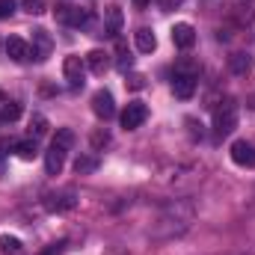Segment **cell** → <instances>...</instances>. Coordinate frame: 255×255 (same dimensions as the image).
<instances>
[{
	"label": "cell",
	"instance_id": "obj_20",
	"mask_svg": "<svg viewBox=\"0 0 255 255\" xmlns=\"http://www.w3.org/2000/svg\"><path fill=\"white\" fill-rule=\"evenodd\" d=\"M0 250L6 255H18L21 253V241H18L15 235H3V238H0Z\"/></svg>",
	"mask_w": 255,
	"mask_h": 255
},
{
	"label": "cell",
	"instance_id": "obj_19",
	"mask_svg": "<svg viewBox=\"0 0 255 255\" xmlns=\"http://www.w3.org/2000/svg\"><path fill=\"white\" fill-rule=\"evenodd\" d=\"M98 169V157L95 154H80L77 160H74V172L77 175H89V172H95Z\"/></svg>",
	"mask_w": 255,
	"mask_h": 255
},
{
	"label": "cell",
	"instance_id": "obj_24",
	"mask_svg": "<svg viewBox=\"0 0 255 255\" xmlns=\"http://www.w3.org/2000/svg\"><path fill=\"white\" fill-rule=\"evenodd\" d=\"M21 6H24L30 15H42V12H45V0H24Z\"/></svg>",
	"mask_w": 255,
	"mask_h": 255
},
{
	"label": "cell",
	"instance_id": "obj_31",
	"mask_svg": "<svg viewBox=\"0 0 255 255\" xmlns=\"http://www.w3.org/2000/svg\"><path fill=\"white\" fill-rule=\"evenodd\" d=\"M133 3H136V6H139V9H142V6H148V3H151V0H133Z\"/></svg>",
	"mask_w": 255,
	"mask_h": 255
},
{
	"label": "cell",
	"instance_id": "obj_23",
	"mask_svg": "<svg viewBox=\"0 0 255 255\" xmlns=\"http://www.w3.org/2000/svg\"><path fill=\"white\" fill-rule=\"evenodd\" d=\"M54 142H57V145H63V148H71V142H74L71 128H60V130H57V136H54Z\"/></svg>",
	"mask_w": 255,
	"mask_h": 255
},
{
	"label": "cell",
	"instance_id": "obj_10",
	"mask_svg": "<svg viewBox=\"0 0 255 255\" xmlns=\"http://www.w3.org/2000/svg\"><path fill=\"white\" fill-rule=\"evenodd\" d=\"M77 205V196L71 190H65V193H51L48 199H45V208L48 211H54V214H63V211H71Z\"/></svg>",
	"mask_w": 255,
	"mask_h": 255
},
{
	"label": "cell",
	"instance_id": "obj_5",
	"mask_svg": "<svg viewBox=\"0 0 255 255\" xmlns=\"http://www.w3.org/2000/svg\"><path fill=\"white\" fill-rule=\"evenodd\" d=\"M92 113H95L101 122H107V119L116 116V104H113V95H110L107 89H98V92L92 95Z\"/></svg>",
	"mask_w": 255,
	"mask_h": 255
},
{
	"label": "cell",
	"instance_id": "obj_28",
	"mask_svg": "<svg viewBox=\"0 0 255 255\" xmlns=\"http://www.w3.org/2000/svg\"><path fill=\"white\" fill-rule=\"evenodd\" d=\"M125 83L130 86V89H142V86H145V77H142V74H130Z\"/></svg>",
	"mask_w": 255,
	"mask_h": 255
},
{
	"label": "cell",
	"instance_id": "obj_9",
	"mask_svg": "<svg viewBox=\"0 0 255 255\" xmlns=\"http://www.w3.org/2000/svg\"><path fill=\"white\" fill-rule=\"evenodd\" d=\"M172 42H175V48L190 51L193 45H196V30H193V24H187V21H178V24L172 27Z\"/></svg>",
	"mask_w": 255,
	"mask_h": 255
},
{
	"label": "cell",
	"instance_id": "obj_27",
	"mask_svg": "<svg viewBox=\"0 0 255 255\" xmlns=\"http://www.w3.org/2000/svg\"><path fill=\"white\" fill-rule=\"evenodd\" d=\"M15 12V0H0V18H9Z\"/></svg>",
	"mask_w": 255,
	"mask_h": 255
},
{
	"label": "cell",
	"instance_id": "obj_8",
	"mask_svg": "<svg viewBox=\"0 0 255 255\" xmlns=\"http://www.w3.org/2000/svg\"><path fill=\"white\" fill-rule=\"evenodd\" d=\"M65 154H68V148L57 145V142H51V148L45 151V169H48V175H60V172H63Z\"/></svg>",
	"mask_w": 255,
	"mask_h": 255
},
{
	"label": "cell",
	"instance_id": "obj_3",
	"mask_svg": "<svg viewBox=\"0 0 255 255\" xmlns=\"http://www.w3.org/2000/svg\"><path fill=\"white\" fill-rule=\"evenodd\" d=\"M57 21L68 24V27H86L92 21L89 9H80V6H57Z\"/></svg>",
	"mask_w": 255,
	"mask_h": 255
},
{
	"label": "cell",
	"instance_id": "obj_15",
	"mask_svg": "<svg viewBox=\"0 0 255 255\" xmlns=\"http://www.w3.org/2000/svg\"><path fill=\"white\" fill-rule=\"evenodd\" d=\"M133 42H136V51H142V54H151V51L157 48V39H154V33H151L148 27H139V30L133 33Z\"/></svg>",
	"mask_w": 255,
	"mask_h": 255
},
{
	"label": "cell",
	"instance_id": "obj_4",
	"mask_svg": "<svg viewBox=\"0 0 255 255\" xmlns=\"http://www.w3.org/2000/svg\"><path fill=\"white\" fill-rule=\"evenodd\" d=\"M145 119H148V107L142 101H130L125 110H122V128L125 130H136Z\"/></svg>",
	"mask_w": 255,
	"mask_h": 255
},
{
	"label": "cell",
	"instance_id": "obj_7",
	"mask_svg": "<svg viewBox=\"0 0 255 255\" xmlns=\"http://www.w3.org/2000/svg\"><path fill=\"white\" fill-rule=\"evenodd\" d=\"M232 160H235L238 166L253 169L255 166V145L247 142V139H235V142H232Z\"/></svg>",
	"mask_w": 255,
	"mask_h": 255
},
{
	"label": "cell",
	"instance_id": "obj_21",
	"mask_svg": "<svg viewBox=\"0 0 255 255\" xmlns=\"http://www.w3.org/2000/svg\"><path fill=\"white\" fill-rule=\"evenodd\" d=\"M18 116H21V104L9 101V104H3V107H0V122H15Z\"/></svg>",
	"mask_w": 255,
	"mask_h": 255
},
{
	"label": "cell",
	"instance_id": "obj_13",
	"mask_svg": "<svg viewBox=\"0 0 255 255\" xmlns=\"http://www.w3.org/2000/svg\"><path fill=\"white\" fill-rule=\"evenodd\" d=\"M172 92H175V98H181V101L193 98V92H196V77L175 71V77H172Z\"/></svg>",
	"mask_w": 255,
	"mask_h": 255
},
{
	"label": "cell",
	"instance_id": "obj_11",
	"mask_svg": "<svg viewBox=\"0 0 255 255\" xmlns=\"http://www.w3.org/2000/svg\"><path fill=\"white\" fill-rule=\"evenodd\" d=\"M48 54H51V36H48V30H33V48H30V57L33 60H48Z\"/></svg>",
	"mask_w": 255,
	"mask_h": 255
},
{
	"label": "cell",
	"instance_id": "obj_1",
	"mask_svg": "<svg viewBox=\"0 0 255 255\" xmlns=\"http://www.w3.org/2000/svg\"><path fill=\"white\" fill-rule=\"evenodd\" d=\"M190 220H193V202H172L166 208V214L160 217V226H169L166 235H178L190 226Z\"/></svg>",
	"mask_w": 255,
	"mask_h": 255
},
{
	"label": "cell",
	"instance_id": "obj_18",
	"mask_svg": "<svg viewBox=\"0 0 255 255\" xmlns=\"http://www.w3.org/2000/svg\"><path fill=\"white\" fill-rule=\"evenodd\" d=\"M15 154H18L21 160H33V157L39 154V145H36V136H33V139H21V142H15Z\"/></svg>",
	"mask_w": 255,
	"mask_h": 255
},
{
	"label": "cell",
	"instance_id": "obj_14",
	"mask_svg": "<svg viewBox=\"0 0 255 255\" xmlns=\"http://www.w3.org/2000/svg\"><path fill=\"white\" fill-rule=\"evenodd\" d=\"M83 60H86V68H89L92 74H104V71L110 68V54H107V51H101V48L89 51Z\"/></svg>",
	"mask_w": 255,
	"mask_h": 255
},
{
	"label": "cell",
	"instance_id": "obj_30",
	"mask_svg": "<svg viewBox=\"0 0 255 255\" xmlns=\"http://www.w3.org/2000/svg\"><path fill=\"white\" fill-rule=\"evenodd\" d=\"M157 3H160V6H163V9H175V6H178V3H181V0H157Z\"/></svg>",
	"mask_w": 255,
	"mask_h": 255
},
{
	"label": "cell",
	"instance_id": "obj_16",
	"mask_svg": "<svg viewBox=\"0 0 255 255\" xmlns=\"http://www.w3.org/2000/svg\"><path fill=\"white\" fill-rule=\"evenodd\" d=\"M104 21H107V33L116 36V33L122 30V24H125V15H122L119 6H107V9H104Z\"/></svg>",
	"mask_w": 255,
	"mask_h": 255
},
{
	"label": "cell",
	"instance_id": "obj_12",
	"mask_svg": "<svg viewBox=\"0 0 255 255\" xmlns=\"http://www.w3.org/2000/svg\"><path fill=\"white\" fill-rule=\"evenodd\" d=\"M3 51H6L15 63H27V60H30V45H27L21 36H9V39L3 42Z\"/></svg>",
	"mask_w": 255,
	"mask_h": 255
},
{
	"label": "cell",
	"instance_id": "obj_29",
	"mask_svg": "<svg viewBox=\"0 0 255 255\" xmlns=\"http://www.w3.org/2000/svg\"><path fill=\"white\" fill-rule=\"evenodd\" d=\"M65 247H68L65 241H60V244H51V250H45L42 255H63V250H65Z\"/></svg>",
	"mask_w": 255,
	"mask_h": 255
},
{
	"label": "cell",
	"instance_id": "obj_25",
	"mask_svg": "<svg viewBox=\"0 0 255 255\" xmlns=\"http://www.w3.org/2000/svg\"><path fill=\"white\" fill-rule=\"evenodd\" d=\"M130 65H133V57L128 54V51H125V45L119 42V68L125 71V68H130Z\"/></svg>",
	"mask_w": 255,
	"mask_h": 255
},
{
	"label": "cell",
	"instance_id": "obj_26",
	"mask_svg": "<svg viewBox=\"0 0 255 255\" xmlns=\"http://www.w3.org/2000/svg\"><path fill=\"white\" fill-rule=\"evenodd\" d=\"M110 142V133L107 130H95L92 133V148H101V145H107Z\"/></svg>",
	"mask_w": 255,
	"mask_h": 255
},
{
	"label": "cell",
	"instance_id": "obj_6",
	"mask_svg": "<svg viewBox=\"0 0 255 255\" xmlns=\"http://www.w3.org/2000/svg\"><path fill=\"white\" fill-rule=\"evenodd\" d=\"M63 74L65 80L71 83V86H83V77H86V60H80V57H65L63 60Z\"/></svg>",
	"mask_w": 255,
	"mask_h": 255
},
{
	"label": "cell",
	"instance_id": "obj_22",
	"mask_svg": "<svg viewBox=\"0 0 255 255\" xmlns=\"http://www.w3.org/2000/svg\"><path fill=\"white\" fill-rule=\"evenodd\" d=\"M30 133H33V136L48 133V119H45L42 113H33V119H30Z\"/></svg>",
	"mask_w": 255,
	"mask_h": 255
},
{
	"label": "cell",
	"instance_id": "obj_32",
	"mask_svg": "<svg viewBox=\"0 0 255 255\" xmlns=\"http://www.w3.org/2000/svg\"><path fill=\"white\" fill-rule=\"evenodd\" d=\"M0 45H3V42H0Z\"/></svg>",
	"mask_w": 255,
	"mask_h": 255
},
{
	"label": "cell",
	"instance_id": "obj_17",
	"mask_svg": "<svg viewBox=\"0 0 255 255\" xmlns=\"http://www.w3.org/2000/svg\"><path fill=\"white\" fill-rule=\"evenodd\" d=\"M229 68H232V74H247L253 68V57L250 54H232L229 57Z\"/></svg>",
	"mask_w": 255,
	"mask_h": 255
},
{
	"label": "cell",
	"instance_id": "obj_2",
	"mask_svg": "<svg viewBox=\"0 0 255 255\" xmlns=\"http://www.w3.org/2000/svg\"><path fill=\"white\" fill-rule=\"evenodd\" d=\"M238 128V101L235 98H223L214 107V133L217 136H229Z\"/></svg>",
	"mask_w": 255,
	"mask_h": 255
}]
</instances>
